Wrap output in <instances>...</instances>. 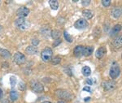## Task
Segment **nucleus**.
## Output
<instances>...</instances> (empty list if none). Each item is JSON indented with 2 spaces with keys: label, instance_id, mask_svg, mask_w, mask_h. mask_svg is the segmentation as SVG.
<instances>
[{
  "label": "nucleus",
  "instance_id": "nucleus-1",
  "mask_svg": "<svg viewBox=\"0 0 122 103\" xmlns=\"http://www.w3.org/2000/svg\"><path fill=\"white\" fill-rule=\"evenodd\" d=\"M121 74V68H120L119 65L117 64V63H113L111 67V69H110L109 72V76L112 79H116L117 78L118 76Z\"/></svg>",
  "mask_w": 122,
  "mask_h": 103
},
{
  "label": "nucleus",
  "instance_id": "nucleus-34",
  "mask_svg": "<svg viewBox=\"0 0 122 103\" xmlns=\"http://www.w3.org/2000/svg\"><path fill=\"white\" fill-rule=\"evenodd\" d=\"M3 91H2L1 88H0V99L3 98Z\"/></svg>",
  "mask_w": 122,
  "mask_h": 103
},
{
  "label": "nucleus",
  "instance_id": "nucleus-29",
  "mask_svg": "<svg viewBox=\"0 0 122 103\" xmlns=\"http://www.w3.org/2000/svg\"><path fill=\"white\" fill-rule=\"evenodd\" d=\"M90 3V0H83L81 1V4L84 7H86V6H89Z\"/></svg>",
  "mask_w": 122,
  "mask_h": 103
},
{
  "label": "nucleus",
  "instance_id": "nucleus-9",
  "mask_svg": "<svg viewBox=\"0 0 122 103\" xmlns=\"http://www.w3.org/2000/svg\"><path fill=\"white\" fill-rule=\"evenodd\" d=\"M106 53H107V48L104 47V46H101V47H99L97 50H96L95 57L97 59H102L104 55H105Z\"/></svg>",
  "mask_w": 122,
  "mask_h": 103
},
{
  "label": "nucleus",
  "instance_id": "nucleus-28",
  "mask_svg": "<svg viewBox=\"0 0 122 103\" xmlns=\"http://www.w3.org/2000/svg\"><path fill=\"white\" fill-rule=\"evenodd\" d=\"M18 87H19V89L20 90L24 91V90L25 89V83H24V82H20Z\"/></svg>",
  "mask_w": 122,
  "mask_h": 103
},
{
  "label": "nucleus",
  "instance_id": "nucleus-5",
  "mask_svg": "<svg viewBox=\"0 0 122 103\" xmlns=\"http://www.w3.org/2000/svg\"><path fill=\"white\" fill-rule=\"evenodd\" d=\"M31 88L33 92L38 93H42L43 90H44V88H43V85L41 84L40 82H38V81H35L31 84Z\"/></svg>",
  "mask_w": 122,
  "mask_h": 103
},
{
  "label": "nucleus",
  "instance_id": "nucleus-33",
  "mask_svg": "<svg viewBox=\"0 0 122 103\" xmlns=\"http://www.w3.org/2000/svg\"><path fill=\"white\" fill-rule=\"evenodd\" d=\"M83 90L84 91H87V92H91V90H90V88L89 86H86V87H84L83 88Z\"/></svg>",
  "mask_w": 122,
  "mask_h": 103
},
{
  "label": "nucleus",
  "instance_id": "nucleus-25",
  "mask_svg": "<svg viewBox=\"0 0 122 103\" xmlns=\"http://www.w3.org/2000/svg\"><path fill=\"white\" fill-rule=\"evenodd\" d=\"M64 37H65V40L67 41H68V42H72V37H71L70 35L68 34V33L67 31H64Z\"/></svg>",
  "mask_w": 122,
  "mask_h": 103
},
{
  "label": "nucleus",
  "instance_id": "nucleus-4",
  "mask_svg": "<svg viewBox=\"0 0 122 103\" xmlns=\"http://www.w3.org/2000/svg\"><path fill=\"white\" fill-rule=\"evenodd\" d=\"M56 94L59 98H63V99H65V100H69L72 98V94L70 93L69 92L66 90H63V89H58L56 92Z\"/></svg>",
  "mask_w": 122,
  "mask_h": 103
},
{
  "label": "nucleus",
  "instance_id": "nucleus-27",
  "mask_svg": "<svg viewBox=\"0 0 122 103\" xmlns=\"http://www.w3.org/2000/svg\"><path fill=\"white\" fill-rule=\"evenodd\" d=\"M102 4L103 5V7H108L111 5V1H110V0H103V1H102Z\"/></svg>",
  "mask_w": 122,
  "mask_h": 103
},
{
  "label": "nucleus",
  "instance_id": "nucleus-26",
  "mask_svg": "<svg viewBox=\"0 0 122 103\" xmlns=\"http://www.w3.org/2000/svg\"><path fill=\"white\" fill-rule=\"evenodd\" d=\"M29 24L25 21V22L22 25H20V26L19 27V29H20V30L25 31V30H26L27 29H29Z\"/></svg>",
  "mask_w": 122,
  "mask_h": 103
},
{
  "label": "nucleus",
  "instance_id": "nucleus-39",
  "mask_svg": "<svg viewBox=\"0 0 122 103\" xmlns=\"http://www.w3.org/2000/svg\"><path fill=\"white\" fill-rule=\"evenodd\" d=\"M42 103H51V102H43Z\"/></svg>",
  "mask_w": 122,
  "mask_h": 103
},
{
  "label": "nucleus",
  "instance_id": "nucleus-14",
  "mask_svg": "<svg viewBox=\"0 0 122 103\" xmlns=\"http://www.w3.org/2000/svg\"><path fill=\"white\" fill-rule=\"evenodd\" d=\"M0 55L4 59H9L11 57V53L6 49H0Z\"/></svg>",
  "mask_w": 122,
  "mask_h": 103
},
{
  "label": "nucleus",
  "instance_id": "nucleus-21",
  "mask_svg": "<svg viewBox=\"0 0 122 103\" xmlns=\"http://www.w3.org/2000/svg\"><path fill=\"white\" fill-rule=\"evenodd\" d=\"M60 35H61V33L59 30H53V31H51V36L52 38L55 39V40L60 39Z\"/></svg>",
  "mask_w": 122,
  "mask_h": 103
},
{
  "label": "nucleus",
  "instance_id": "nucleus-20",
  "mask_svg": "<svg viewBox=\"0 0 122 103\" xmlns=\"http://www.w3.org/2000/svg\"><path fill=\"white\" fill-rule=\"evenodd\" d=\"M10 98H11V101H12V102H15V101H16L17 99H18V98H19L18 93H17L15 90L12 89V90L11 91V93H10Z\"/></svg>",
  "mask_w": 122,
  "mask_h": 103
},
{
  "label": "nucleus",
  "instance_id": "nucleus-13",
  "mask_svg": "<svg viewBox=\"0 0 122 103\" xmlns=\"http://www.w3.org/2000/svg\"><path fill=\"white\" fill-rule=\"evenodd\" d=\"M121 25L118 24V25H115V26L112 29L111 32H110V36H114V35L117 34V33L121 31Z\"/></svg>",
  "mask_w": 122,
  "mask_h": 103
},
{
  "label": "nucleus",
  "instance_id": "nucleus-18",
  "mask_svg": "<svg viewBox=\"0 0 122 103\" xmlns=\"http://www.w3.org/2000/svg\"><path fill=\"white\" fill-rule=\"evenodd\" d=\"M49 5H50L51 8L54 11H56L59 8V2L56 0H50L49 1Z\"/></svg>",
  "mask_w": 122,
  "mask_h": 103
},
{
  "label": "nucleus",
  "instance_id": "nucleus-7",
  "mask_svg": "<svg viewBox=\"0 0 122 103\" xmlns=\"http://www.w3.org/2000/svg\"><path fill=\"white\" fill-rule=\"evenodd\" d=\"M29 10L25 7H20L16 11V14L20 18H25V17H26L29 15Z\"/></svg>",
  "mask_w": 122,
  "mask_h": 103
},
{
  "label": "nucleus",
  "instance_id": "nucleus-37",
  "mask_svg": "<svg viewBox=\"0 0 122 103\" xmlns=\"http://www.w3.org/2000/svg\"><path fill=\"white\" fill-rule=\"evenodd\" d=\"M2 31H3V27H2L1 25H0V33H1Z\"/></svg>",
  "mask_w": 122,
  "mask_h": 103
},
{
  "label": "nucleus",
  "instance_id": "nucleus-12",
  "mask_svg": "<svg viewBox=\"0 0 122 103\" xmlns=\"http://www.w3.org/2000/svg\"><path fill=\"white\" fill-rule=\"evenodd\" d=\"M112 15L115 19H118L121 15V8L116 7V8L112 9Z\"/></svg>",
  "mask_w": 122,
  "mask_h": 103
},
{
  "label": "nucleus",
  "instance_id": "nucleus-30",
  "mask_svg": "<svg viewBox=\"0 0 122 103\" xmlns=\"http://www.w3.org/2000/svg\"><path fill=\"white\" fill-rule=\"evenodd\" d=\"M61 41H61L60 38V39H57V40H56V41H54V43H53V45H54V46L56 47V46H57V45H59L60 44Z\"/></svg>",
  "mask_w": 122,
  "mask_h": 103
},
{
  "label": "nucleus",
  "instance_id": "nucleus-23",
  "mask_svg": "<svg viewBox=\"0 0 122 103\" xmlns=\"http://www.w3.org/2000/svg\"><path fill=\"white\" fill-rule=\"evenodd\" d=\"M25 22V18H18L17 20H15V26H17V27L19 28L20 26V25H22Z\"/></svg>",
  "mask_w": 122,
  "mask_h": 103
},
{
  "label": "nucleus",
  "instance_id": "nucleus-8",
  "mask_svg": "<svg viewBox=\"0 0 122 103\" xmlns=\"http://www.w3.org/2000/svg\"><path fill=\"white\" fill-rule=\"evenodd\" d=\"M103 87L104 91H110L115 88L116 83L112 80H107L103 83Z\"/></svg>",
  "mask_w": 122,
  "mask_h": 103
},
{
  "label": "nucleus",
  "instance_id": "nucleus-10",
  "mask_svg": "<svg viewBox=\"0 0 122 103\" xmlns=\"http://www.w3.org/2000/svg\"><path fill=\"white\" fill-rule=\"evenodd\" d=\"M83 49H84V46H82V45H77V46H76L73 50V54L75 55V57H76V58L81 57L82 54H83Z\"/></svg>",
  "mask_w": 122,
  "mask_h": 103
},
{
  "label": "nucleus",
  "instance_id": "nucleus-36",
  "mask_svg": "<svg viewBox=\"0 0 122 103\" xmlns=\"http://www.w3.org/2000/svg\"><path fill=\"white\" fill-rule=\"evenodd\" d=\"M90 98H85V99H84L85 102H88V101H90Z\"/></svg>",
  "mask_w": 122,
  "mask_h": 103
},
{
  "label": "nucleus",
  "instance_id": "nucleus-31",
  "mask_svg": "<svg viewBox=\"0 0 122 103\" xmlns=\"http://www.w3.org/2000/svg\"><path fill=\"white\" fill-rule=\"evenodd\" d=\"M32 44H33V45L36 46V45H38L39 44V41L38 40V39H33V40L32 41Z\"/></svg>",
  "mask_w": 122,
  "mask_h": 103
},
{
  "label": "nucleus",
  "instance_id": "nucleus-3",
  "mask_svg": "<svg viewBox=\"0 0 122 103\" xmlns=\"http://www.w3.org/2000/svg\"><path fill=\"white\" fill-rule=\"evenodd\" d=\"M13 59H14V62L17 64L20 65L24 64L26 61V58H25V54H22L20 52H16L13 56Z\"/></svg>",
  "mask_w": 122,
  "mask_h": 103
},
{
  "label": "nucleus",
  "instance_id": "nucleus-22",
  "mask_svg": "<svg viewBox=\"0 0 122 103\" xmlns=\"http://www.w3.org/2000/svg\"><path fill=\"white\" fill-rule=\"evenodd\" d=\"M60 61H61V59H60V56H56V57H54L53 59H51V64H53V65H57V64H59V63H60Z\"/></svg>",
  "mask_w": 122,
  "mask_h": 103
},
{
  "label": "nucleus",
  "instance_id": "nucleus-19",
  "mask_svg": "<svg viewBox=\"0 0 122 103\" xmlns=\"http://www.w3.org/2000/svg\"><path fill=\"white\" fill-rule=\"evenodd\" d=\"M81 72L85 76H89L91 74V69L88 66H84L81 69Z\"/></svg>",
  "mask_w": 122,
  "mask_h": 103
},
{
  "label": "nucleus",
  "instance_id": "nucleus-38",
  "mask_svg": "<svg viewBox=\"0 0 122 103\" xmlns=\"http://www.w3.org/2000/svg\"><path fill=\"white\" fill-rule=\"evenodd\" d=\"M57 103H65V102H64V101H60V102H58Z\"/></svg>",
  "mask_w": 122,
  "mask_h": 103
},
{
  "label": "nucleus",
  "instance_id": "nucleus-15",
  "mask_svg": "<svg viewBox=\"0 0 122 103\" xmlns=\"http://www.w3.org/2000/svg\"><path fill=\"white\" fill-rule=\"evenodd\" d=\"M121 44H122V38H121V37L120 36V37H117V38H115L114 39V41H113V45H114V46L116 47V48H121Z\"/></svg>",
  "mask_w": 122,
  "mask_h": 103
},
{
  "label": "nucleus",
  "instance_id": "nucleus-11",
  "mask_svg": "<svg viewBox=\"0 0 122 103\" xmlns=\"http://www.w3.org/2000/svg\"><path fill=\"white\" fill-rule=\"evenodd\" d=\"M93 50H94L93 46H89V45H88V46L84 47L82 55H84V56H86V57L90 56V55H91V54L93 53Z\"/></svg>",
  "mask_w": 122,
  "mask_h": 103
},
{
  "label": "nucleus",
  "instance_id": "nucleus-24",
  "mask_svg": "<svg viewBox=\"0 0 122 103\" xmlns=\"http://www.w3.org/2000/svg\"><path fill=\"white\" fill-rule=\"evenodd\" d=\"M16 77L14 76H11L10 77V84H11V88H14L15 86V84H16Z\"/></svg>",
  "mask_w": 122,
  "mask_h": 103
},
{
  "label": "nucleus",
  "instance_id": "nucleus-17",
  "mask_svg": "<svg viewBox=\"0 0 122 103\" xmlns=\"http://www.w3.org/2000/svg\"><path fill=\"white\" fill-rule=\"evenodd\" d=\"M26 53L28 54H30V55H33V54H37V52H38V49L35 46H28L26 48Z\"/></svg>",
  "mask_w": 122,
  "mask_h": 103
},
{
  "label": "nucleus",
  "instance_id": "nucleus-35",
  "mask_svg": "<svg viewBox=\"0 0 122 103\" xmlns=\"http://www.w3.org/2000/svg\"><path fill=\"white\" fill-rule=\"evenodd\" d=\"M1 102H2L1 103H9V101L7 100V99H5V100H2Z\"/></svg>",
  "mask_w": 122,
  "mask_h": 103
},
{
  "label": "nucleus",
  "instance_id": "nucleus-16",
  "mask_svg": "<svg viewBox=\"0 0 122 103\" xmlns=\"http://www.w3.org/2000/svg\"><path fill=\"white\" fill-rule=\"evenodd\" d=\"M82 15H83L85 18H86V19H91L94 15V13L92 12L90 10L86 9V10H84V11H82Z\"/></svg>",
  "mask_w": 122,
  "mask_h": 103
},
{
  "label": "nucleus",
  "instance_id": "nucleus-32",
  "mask_svg": "<svg viewBox=\"0 0 122 103\" xmlns=\"http://www.w3.org/2000/svg\"><path fill=\"white\" fill-rule=\"evenodd\" d=\"M86 83H87L88 84L91 85V84H93V80H92L91 79H86Z\"/></svg>",
  "mask_w": 122,
  "mask_h": 103
},
{
  "label": "nucleus",
  "instance_id": "nucleus-2",
  "mask_svg": "<svg viewBox=\"0 0 122 103\" xmlns=\"http://www.w3.org/2000/svg\"><path fill=\"white\" fill-rule=\"evenodd\" d=\"M53 51L50 47H46L41 53V58L44 62H49L52 59Z\"/></svg>",
  "mask_w": 122,
  "mask_h": 103
},
{
  "label": "nucleus",
  "instance_id": "nucleus-6",
  "mask_svg": "<svg viewBox=\"0 0 122 103\" xmlns=\"http://www.w3.org/2000/svg\"><path fill=\"white\" fill-rule=\"evenodd\" d=\"M88 25V23L86 21V19H79L76 21L74 24V27L76 29H83L85 28H86Z\"/></svg>",
  "mask_w": 122,
  "mask_h": 103
}]
</instances>
